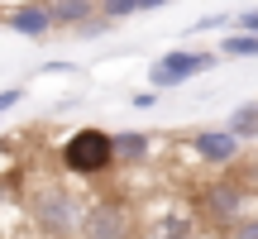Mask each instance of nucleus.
Returning a JSON list of instances; mask_svg holds the SVG:
<instances>
[{"label": "nucleus", "instance_id": "6", "mask_svg": "<svg viewBox=\"0 0 258 239\" xmlns=\"http://www.w3.org/2000/svg\"><path fill=\"white\" fill-rule=\"evenodd\" d=\"M244 148L249 144H239L225 125H206V129H191V134H186V153L201 167H215V172H220V167H234L244 158Z\"/></svg>", "mask_w": 258, "mask_h": 239}, {"label": "nucleus", "instance_id": "5", "mask_svg": "<svg viewBox=\"0 0 258 239\" xmlns=\"http://www.w3.org/2000/svg\"><path fill=\"white\" fill-rule=\"evenodd\" d=\"M82 239H134V211L124 196L105 192L86 201V220H82Z\"/></svg>", "mask_w": 258, "mask_h": 239}, {"label": "nucleus", "instance_id": "4", "mask_svg": "<svg viewBox=\"0 0 258 239\" xmlns=\"http://www.w3.org/2000/svg\"><path fill=\"white\" fill-rule=\"evenodd\" d=\"M211 67H220V53H211V48H167L158 63H148L144 82L153 86V91H177V86L196 82V77H206Z\"/></svg>", "mask_w": 258, "mask_h": 239}, {"label": "nucleus", "instance_id": "11", "mask_svg": "<svg viewBox=\"0 0 258 239\" xmlns=\"http://www.w3.org/2000/svg\"><path fill=\"white\" fill-rule=\"evenodd\" d=\"M225 129H230L239 144H258V101H244L225 115Z\"/></svg>", "mask_w": 258, "mask_h": 239}, {"label": "nucleus", "instance_id": "15", "mask_svg": "<svg viewBox=\"0 0 258 239\" xmlns=\"http://www.w3.org/2000/svg\"><path fill=\"white\" fill-rule=\"evenodd\" d=\"M215 29H234V15H225V10L220 15H201L191 24V34H215Z\"/></svg>", "mask_w": 258, "mask_h": 239}, {"label": "nucleus", "instance_id": "21", "mask_svg": "<svg viewBox=\"0 0 258 239\" xmlns=\"http://www.w3.org/2000/svg\"><path fill=\"white\" fill-rule=\"evenodd\" d=\"M163 5H172V0H139V10H144V15H148V10H163Z\"/></svg>", "mask_w": 258, "mask_h": 239}, {"label": "nucleus", "instance_id": "12", "mask_svg": "<svg viewBox=\"0 0 258 239\" xmlns=\"http://www.w3.org/2000/svg\"><path fill=\"white\" fill-rule=\"evenodd\" d=\"M220 57H258V38L253 34H239V29H230V34L220 38V48H215Z\"/></svg>", "mask_w": 258, "mask_h": 239}, {"label": "nucleus", "instance_id": "14", "mask_svg": "<svg viewBox=\"0 0 258 239\" xmlns=\"http://www.w3.org/2000/svg\"><path fill=\"white\" fill-rule=\"evenodd\" d=\"M110 34H115V24H110V19H101V15H96L91 24L72 29V38H82V43H91V38H110Z\"/></svg>", "mask_w": 258, "mask_h": 239}, {"label": "nucleus", "instance_id": "13", "mask_svg": "<svg viewBox=\"0 0 258 239\" xmlns=\"http://www.w3.org/2000/svg\"><path fill=\"white\" fill-rule=\"evenodd\" d=\"M134 15H144V10H139V0H101V19H110V24L134 19Z\"/></svg>", "mask_w": 258, "mask_h": 239}, {"label": "nucleus", "instance_id": "19", "mask_svg": "<svg viewBox=\"0 0 258 239\" xmlns=\"http://www.w3.org/2000/svg\"><path fill=\"white\" fill-rule=\"evenodd\" d=\"M19 101H24V86H5V91H0V115H10Z\"/></svg>", "mask_w": 258, "mask_h": 239}, {"label": "nucleus", "instance_id": "3", "mask_svg": "<svg viewBox=\"0 0 258 239\" xmlns=\"http://www.w3.org/2000/svg\"><path fill=\"white\" fill-rule=\"evenodd\" d=\"M191 211H196L201 225H211V230L225 234L230 225H239L244 215H253V187L239 182V177H211V182H201Z\"/></svg>", "mask_w": 258, "mask_h": 239}, {"label": "nucleus", "instance_id": "20", "mask_svg": "<svg viewBox=\"0 0 258 239\" xmlns=\"http://www.w3.org/2000/svg\"><path fill=\"white\" fill-rule=\"evenodd\" d=\"M62 72H67V77H77V72H82V63H48L38 77H62Z\"/></svg>", "mask_w": 258, "mask_h": 239}, {"label": "nucleus", "instance_id": "10", "mask_svg": "<svg viewBox=\"0 0 258 239\" xmlns=\"http://www.w3.org/2000/svg\"><path fill=\"white\" fill-rule=\"evenodd\" d=\"M101 15V0H53V19H57V29H82V24H91V19Z\"/></svg>", "mask_w": 258, "mask_h": 239}, {"label": "nucleus", "instance_id": "2", "mask_svg": "<svg viewBox=\"0 0 258 239\" xmlns=\"http://www.w3.org/2000/svg\"><path fill=\"white\" fill-rule=\"evenodd\" d=\"M57 167L62 177H77V182H105V177L120 167V153H115V134L101 125H82L57 144Z\"/></svg>", "mask_w": 258, "mask_h": 239}, {"label": "nucleus", "instance_id": "8", "mask_svg": "<svg viewBox=\"0 0 258 239\" xmlns=\"http://www.w3.org/2000/svg\"><path fill=\"white\" fill-rule=\"evenodd\" d=\"M115 153H120V167H144L158 153V134H148V129H115Z\"/></svg>", "mask_w": 258, "mask_h": 239}, {"label": "nucleus", "instance_id": "18", "mask_svg": "<svg viewBox=\"0 0 258 239\" xmlns=\"http://www.w3.org/2000/svg\"><path fill=\"white\" fill-rule=\"evenodd\" d=\"M234 29H239V34H253V38H258V10H239V15H234Z\"/></svg>", "mask_w": 258, "mask_h": 239}, {"label": "nucleus", "instance_id": "17", "mask_svg": "<svg viewBox=\"0 0 258 239\" xmlns=\"http://www.w3.org/2000/svg\"><path fill=\"white\" fill-rule=\"evenodd\" d=\"M158 96H163V91H153V86H139V91L129 96V105H134V110H153V105H158Z\"/></svg>", "mask_w": 258, "mask_h": 239}, {"label": "nucleus", "instance_id": "7", "mask_svg": "<svg viewBox=\"0 0 258 239\" xmlns=\"http://www.w3.org/2000/svg\"><path fill=\"white\" fill-rule=\"evenodd\" d=\"M5 29L10 34H19V38H48L57 29V19H53V0H19L15 10H5Z\"/></svg>", "mask_w": 258, "mask_h": 239}, {"label": "nucleus", "instance_id": "16", "mask_svg": "<svg viewBox=\"0 0 258 239\" xmlns=\"http://www.w3.org/2000/svg\"><path fill=\"white\" fill-rule=\"evenodd\" d=\"M220 239H258V211H253V215H244L239 225H230Z\"/></svg>", "mask_w": 258, "mask_h": 239}, {"label": "nucleus", "instance_id": "1", "mask_svg": "<svg viewBox=\"0 0 258 239\" xmlns=\"http://www.w3.org/2000/svg\"><path fill=\"white\" fill-rule=\"evenodd\" d=\"M24 215L43 239H82L86 201L62 182V177H38L24 196Z\"/></svg>", "mask_w": 258, "mask_h": 239}, {"label": "nucleus", "instance_id": "9", "mask_svg": "<svg viewBox=\"0 0 258 239\" xmlns=\"http://www.w3.org/2000/svg\"><path fill=\"white\" fill-rule=\"evenodd\" d=\"M196 211L191 206H172V211L148 220V239H196Z\"/></svg>", "mask_w": 258, "mask_h": 239}]
</instances>
